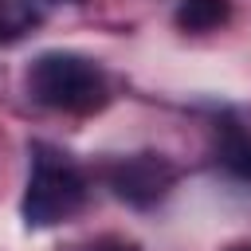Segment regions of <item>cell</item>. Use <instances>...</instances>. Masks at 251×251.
Masks as SVG:
<instances>
[{"label":"cell","instance_id":"cell-1","mask_svg":"<svg viewBox=\"0 0 251 251\" xmlns=\"http://www.w3.org/2000/svg\"><path fill=\"white\" fill-rule=\"evenodd\" d=\"M27 94L59 114H98L110 102L102 67L75 51H43L27 67Z\"/></svg>","mask_w":251,"mask_h":251},{"label":"cell","instance_id":"cell-2","mask_svg":"<svg viewBox=\"0 0 251 251\" xmlns=\"http://www.w3.org/2000/svg\"><path fill=\"white\" fill-rule=\"evenodd\" d=\"M86 200V176L55 149L31 145V173L24 188V224L27 227H55L71 220Z\"/></svg>","mask_w":251,"mask_h":251},{"label":"cell","instance_id":"cell-3","mask_svg":"<svg viewBox=\"0 0 251 251\" xmlns=\"http://www.w3.org/2000/svg\"><path fill=\"white\" fill-rule=\"evenodd\" d=\"M176 165L165 153H129L118 157L114 165H106V184L118 200H126L129 208H153L161 204L173 184H176Z\"/></svg>","mask_w":251,"mask_h":251},{"label":"cell","instance_id":"cell-4","mask_svg":"<svg viewBox=\"0 0 251 251\" xmlns=\"http://www.w3.org/2000/svg\"><path fill=\"white\" fill-rule=\"evenodd\" d=\"M173 20L180 31H216L231 20V0H176Z\"/></svg>","mask_w":251,"mask_h":251},{"label":"cell","instance_id":"cell-5","mask_svg":"<svg viewBox=\"0 0 251 251\" xmlns=\"http://www.w3.org/2000/svg\"><path fill=\"white\" fill-rule=\"evenodd\" d=\"M220 161L227 165V173L251 180V137H247V133H231V137L220 145Z\"/></svg>","mask_w":251,"mask_h":251},{"label":"cell","instance_id":"cell-6","mask_svg":"<svg viewBox=\"0 0 251 251\" xmlns=\"http://www.w3.org/2000/svg\"><path fill=\"white\" fill-rule=\"evenodd\" d=\"M20 31H24V24L12 16V4H8V0H0V47H4V43H12Z\"/></svg>","mask_w":251,"mask_h":251},{"label":"cell","instance_id":"cell-7","mask_svg":"<svg viewBox=\"0 0 251 251\" xmlns=\"http://www.w3.org/2000/svg\"><path fill=\"white\" fill-rule=\"evenodd\" d=\"M78 251H137V247L126 243V239H118V235H102V239H94V243H86Z\"/></svg>","mask_w":251,"mask_h":251},{"label":"cell","instance_id":"cell-8","mask_svg":"<svg viewBox=\"0 0 251 251\" xmlns=\"http://www.w3.org/2000/svg\"><path fill=\"white\" fill-rule=\"evenodd\" d=\"M231 251H251V247H231Z\"/></svg>","mask_w":251,"mask_h":251}]
</instances>
